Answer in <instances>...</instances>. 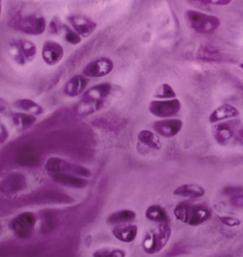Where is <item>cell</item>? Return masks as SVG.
I'll return each mask as SVG.
<instances>
[{
	"mask_svg": "<svg viewBox=\"0 0 243 257\" xmlns=\"http://www.w3.org/2000/svg\"><path fill=\"white\" fill-rule=\"evenodd\" d=\"M234 139H236L237 141L239 142V143L243 144V127L240 129V131L238 132V134H237Z\"/></svg>",
	"mask_w": 243,
	"mask_h": 257,
	"instance_id": "d590c367",
	"label": "cell"
},
{
	"mask_svg": "<svg viewBox=\"0 0 243 257\" xmlns=\"http://www.w3.org/2000/svg\"><path fill=\"white\" fill-rule=\"evenodd\" d=\"M155 97L161 99H174L176 98V93L169 84L164 83L159 86V88L155 92Z\"/></svg>",
	"mask_w": 243,
	"mask_h": 257,
	"instance_id": "4316f807",
	"label": "cell"
},
{
	"mask_svg": "<svg viewBox=\"0 0 243 257\" xmlns=\"http://www.w3.org/2000/svg\"><path fill=\"white\" fill-rule=\"evenodd\" d=\"M240 68H242V69H243V63H241V64H240Z\"/></svg>",
	"mask_w": 243,
	"mask_h": 257,
	"instance_id": "8d00e7d4",
	"label": "cell"
},
{
	"mask_svg": "<svg viewBox=\"0 0 243 257\" xmlns=\"http://www.w3.org/2000/svg\"><path fill=\"white\" fill-rule=\"evenodd\" d=\"M14 106L21 111L29 112L34 115H40L44 112V108L32 99H18L14 102Z\"/></svg>",
	"mask_w": 243,
	"mask_h": 257,
	"instance_id": "484cf974",
	"label": "cell"
},
{
	"mask_svg": "<svg viewBox=\"0 0 243 257\" xmlns=\"http://www.w3.org/2000/svg\"><path fill=\"white\" fill-rule=\"evenodd\" d=\"M61 29H64V26L60 22V20L57 17L53 18L49 25L50 33H53V34H58Z\"/></svg>",
	"mask_w": 243,
	"mask_h": 257,
	"instance_id": "d6a6232c",
	"label": "cell"
},
{
	"mask_svg": "<svg viewBox=\"0 0 243 257\" xmlns=\"http://www.w3.org/2000/svg\"><path fill=\"white\" fill-rule=\"evenodd\" d=\"M88 80L84 75H74L66 83L63 91L69 97H77L85 92Z\"/></svg>",
	"mask_w": 243,
	"mask_h": 257,
	"instance_id": "e0dca14e",
	"label": "cell"
},
{
	"mask_svg": "<svg viewBox=\"0 0 243 257\" xmlns=\"http://www.w3.org/2000/svg\"><path fill=\"white\" fill-rule=\"evenodd\" d=\"M138 141L142 145L148 147L154 150H161L162 148V142L157 134L151 132L149 130H142L137 136Z\"/></svg>",
	"mask_w": 243,
	"mask_h": 257,
	"instance_id": "603a6c76",
	"label": "cell"
},
{
	"mask_svg": "<svg viewBox=\"0 0 243 257\" xmlns=\"http://www.w3.org/2000/svg\"><path fill=\"white\" fill-rule=\"evenodd\" d=\"M27 187V179L21 173L7 175L1 182V190L6 194H13L23 190Z\"/></svg>",
	"mask_w": 243,
	"mask_h": 257,
	"instance_id": "9a60e30c",
	"label": "cell"
},
{
	"mask_svg": "<svg viewBox=\"0 0 243 257\" xmlns=\"http://www.w3.org/2000/svg\"><path fill=\"white\" fill-rule=\"evenodd\" d=\"M196 57L198 60L207 63L220 62L222 59L220 51L210 44H204L200 46Z\"/></svg>",
	"mask_w": 243,
	"mask_h": 257,
	"instance_id": "ffe728a7",
	"label": "cell"
},
{
	"mask_svg": "<svg viewBox=\"0 0 243 257\" xmlns=\"http://www.w3.org/2000/svg\"><path fill=\"white\" fill-rule=\"evenodd\" d=\"M14 60L20 65H25L27 61H32L37 54L35 44L27 40H16L11 43Z\"/></svg>",
	"mask_w": 243,
	"mask_h": 257,
	"instance_id": "30bf717a",
	"label": "cell"
},
{
	"mask_svg": "<svg viewBox=\"0 0 243 257\" xmlns=\"http://www.w3.org/2000/svg\"><path fill=\"white\" fill-rule=\"evenodd\" d=\"M64 29L66 31L65 40H66V42L74 46L81 42V36L75 30H73L67 26H64Z\"/></svg>",
	"mask_w": 243,
	"mask_h": 257,
	"instance_id": "f1b7e54d",
	"label": "cell"
},
{
	"mask_svg": "<svg viewBox=\"0 0 243 257\" xmlns=\"http://www.w3.org/2000/svg\"><path fill=\"white\" fill-rule=\"evenodd\" d=\"M241 128L240 119H230L226 121L218 122L212 128V134L218 144L227 145L233 139L235 138Z\"/></svg>",
	"mask_w": 243,
	"mask_h": 257,
	"instance_id": "ba28073f",
	"label": "cell"
},
{
	"mask_svg": "<svg viewBox=\"0 0 243 257\" xmlns=\"http://www.w3.org/2000/svg\"><path fill=\"white\" fill-rule=\"evenodd\" d=\"M9 26L14 30L20 33L39 36L46 31V21L44 17L36 15H18L11 20Z\"/></svg>",
	"mask_w": 243,
	"mask_h": 257,
	"instance_id": "5b68a950",
	"label": "cell"
},
{
	"mask_svg": "<svg viewBox=\"0 0 243 257\" xmlns=\"http://www.w3.org/2000/svg\"><path fill=\"white\" fill-rule=\"evenodd\" d=\"M65 55V50L60 44L54 40H46L42 46L41 56L44 62L48 66H56Z\"/></svg>",
	"mask_w": 243,
	"mask_h": 257,
	"instance_id": "7c38bea8",
	"label": "cell"
},
{
	"mask_svg": "<svg viewBox=\"0 0 243 257\" xmlns=\"http://www.w3.org/2000/svg\"><path fill=\"white\" fill-rule=\"evenodd\" d=\"M145 215L149 221H154L156 223L169 221V217L166 209L160 205H151L150 207H148Z\"/></svg>",
	"mask_w": 243,
	"mask_h": 257,
	"instance_id": "d4e9b609",
	"label": "cell"
},
{
	"mask_svg": "<svg viewBox=\"0 0 243 257\" xmlns=\"http://www.w3.org/2000/svg\"><path fill=\"white\" fill-rule=\"evenodd\" d=\"M198 3L203 5H210V6H220V7H226L232 3L233 0H194Z\"/></svg>",
	"mask_w": 243,
	"mask_h": 257,
	"instance_id": "1f68e13d",
	"label": "cell"
},
{
	"mask_svg": "<svg viewBox=\"0 0 243 257\" xmlns=\"http://www.w3.org/2000/svg\"><path fill=\"white\" fill-rule=\"evenodd\" d=\"M205 188L197 184L181 185L175 188L174 195L181 197L190 198V199H198L203 197L205 195Z\"/></svg>",
	"mask_w": 243,
	"mask_h": 257,
	"instance_id": "44dd1931",
	"label": "cell"
},
{
	"mask_svg": "<svg viewBox=\"0 0 243 257\" xmlns=\"http://www.w3.org/2000/svg\"><path fill=\"white\" fill-rule=\"evenodd\" d=\"M93 256H110V257H124L126 256L125 251L119 248H112V247H104L96 250Z\"/></svg>",
	"mask_w": 243,
	"mask_h": 257,
	"instance_id": "83f0119b",
	"label": "cell"
},
{
	"mask_svg": "<svg viewBox=\"0 0 243 257\" xmlns=\"http://www.w3.org/2000/svg\"><path fill=\"white\" fill-rule=\"evenodd\" d=\"M45 169L48 174L63 173L69 175H78L80 177H90L92 173L84 166L72 163L59 157H51L46 161Z\"/></svg>",
	"mask_w": 243,
	"mask_h": 257,
	"instance_id": "8992f818",
	"label": "cell"
},
{
	"mask_svg": "<svg viewBox=\"0 0 243 257\" xmlns=\"http://www.w3.org/2000/svg\"><path fill=\"white\" fill-rule=\"evenodd\" d=\"M112 234L122 242L135 241L138 234V227L135 224H119L112 229Z\"/></svg>",
	"mask_w": 243,
	"mask_h": 257,
	"instance_id": "d6986e66",
	"label": "cell"
},
{
	"mask_svg": "<svg viewBox=\"0 0 243 257\" xmlns=\"http://www.w3.org/2000/svg\"><path fill=\"white\" fill-rule=\"evenodd\" d=\"M185 18L188 26L196 33H214L220 26V20L218 17L200 11L187 10L185 13Z\"/></svg>",
	"mask_w": 243,
	"mask_h": 257,
	"instance_id": "277c9868",
	"label": "cell"
},
{
	"mask_svg": "<svg viewBox=\"0 0 243 257\" xmlns=\"http://www.w3.org/2000/svg\"><path fill=\"white\" fill-rule=\"evenodd\" d=\"M224 195L227 196H232V195H238V194H242L243 187L241 186H227L225 187L222 190Z\"/></svg>",
	"mask_w": 243,
	"mask_h": 257,
	"instance_id": "4dcf8cb0",
	"label": "cell"
},
{
	"mask_svg": "<svg viewBox=\"0 0 243 257\" xmlns=\"http://www.w3.org/2000/svg\"><path fill=\"white\" fill-rule=\"evenodd\" d=\"M136 219V213L130 209H122L110 214L106 219L109 225L127 224L133 222Z\"/></svg>",
	"mask_w": 243,
	"mask_h": 257,
	"instance_id": "7402d4cb",
	"label": "cell"
},
{
	"mask_svg": "<svg viewBox=\"0 0 243 257\" xmlns=\"http://www.w3.org/2000/svg\"><path fill=\"white\" fill-rule=\"evenodd\" d=\"M0 129H1V143H4V142L7 141V139L8 138L9 133L7 131V127L5 126L4 124H1Z\"/></svg>",
	"mask_w": 243,
	"mask_h": 257,
	"instance_id": "e575fe53",
	"label": "cell"
},
{
	"mask_svg": "<svg viewBox=\"0 0 243 257\" xmlns=\"http://www.w3.org/2000/svg\"><path fill=\"white\" fill-rule=\"evenodd\" d=\"M73 30L84 38L90 37L97 29V24L85 15H71L67 18Z\"/></svg>",
	"mask_w": 243,
	"mask_h": 257,
	"instance_id": "4fadbf2b",
	"label": "cell"
},
{
	"mask_svg": "<svg viewBox=\"0 0 243 257\" xmlns=\"http://www.w3.org/2000/svg\"><path fill=\"white\" fill-rule=\"evenodd\" d=\"M181 108V103L179 99H160L153 100L149 103L148 109L153 115L158 118L167 119L176 115Z\"/></svg>",
	"mask_w": 243,
	"mask_h": 257,
	"instance_id": "9c48e42d",
	"label": "cell"
},
{
	"mask_svg": "<svg viewBox=\"0 0 243 257\" xmlns=\"http://www.w3.org/2000/svg\"><path fill=\"white\" fill-rule=\"evenodd\" d=\"M218 219H219V221H220L222 224L225 225V226H227V227H239V226L241 225V221L235 217L226 216V215H219Z\"/></svg>",
	"mask_w": 243,
	"mask_h": 257,
	"instance_id": "f546056e",
	"label": "cell"
},
{
	"mask_svg": "<svg viewBox=\"0 0 243 257\" xmlns=\"http://www.w3.org/2000/svg\"><path fill=\"white\" fill-rule=\"evenodd\" d=\"M183 127V122L179 119H167L158 120L154 124V130L159 136L171 138L177 136Z\"/></svg>",
	"mask_w": 243,
	"mask_h": 257,
	"instance_id": "5bb4252c",
	"label": "cell"
},
{
	"mask_svg": "<svg viewBox=\"0 0 243 257\" xmlns=\"http://www.w3.org/2000/svg\"><path fill=\"white\" fill-rule=\"evenodd\" d=\"M36 221L35 214L32 212H24L18 214L10 221L9 227L17 237L27 240L33 235Z\"/></svg>",
	"mask_w": 243,
	"mask_h": 257,
	"instance_id": "52a82bcc",
	"label": "cell"
},
{
	"mask_svg": "<svg viewBox=\"0 0 243 257\" xmlns=\"http://www.w3.org/2000/svg\"><path fill=\"white\" fill-rule=\"evenodd\" d=\"M50 177L57 184L73 188H84L88 185V182L80 176L63 173L49 174Z\"/></svg>",
	"mask_w": 243,
	"mask_h": 257,
	"instance_id": "2e32d148",
	"label": "cell"
},
{
	"mask_svg": "<svg viewBox=\"0 0 243 257\" xmlns=\"http://www.w3.org/2000/svg\"><path fill=\"white\" fill-rule=\"evenodd\" d=\"M239 115H240V111L235 106H232L230 104H224L218 106L211 112L208 120L210 123H217L224 119L226 120V119L236 118L237 116Z\"/></svg>",
	"mask_w": 243,
	"mask_h": 257,
	"instance_id": "ac0fdd59",
	"label": "cell"
},
{
	"mask_svg": "<svg viewBox=\"0 0 243 257\" xmlns=\"http://www.w3.org/2000/svg\"><path fill=\"white\" fill-rule=\"evenodd\" d=\"M12 119L19 131H25L34 125L36 116L27 112H15L12 115Z\"/></svg>",
	"mask_w": 243,
	"mask_h": 257,
	"instance_id": "cb8c5ba5",
	"label": "cell"
},
{
	"mask_svg": "<svg viewBox=\"0 0 243 257\" xmlns=\"http://www.w3.org/2000/svg\"><path fill=\"white\" fill-rule=\"evenodd\" d=\"M112 86L110 83H101L93 86L83 93L80 106L86 114H92L104 106L107 97L112 92Z\"/></svg>",
	"mask_w": 243,
	"mask_h": 257,
	"instance_id": "7a4b0ae2",
	"label": "cell"
},
{
	"mask_svg": "<svg viewBox=\"0 0 243 257\" xmlns=\"http://www.w3.org/2000/svg\"><path fill=\"white\" fill-rule=\"evenodd\" d=\"M174 214L178 221L195 227L208 221L212 212L206 205L194 204L191 201H185L176 205Z\"/></svg>",
	"mask_w": 243,
	"mask_h": 257,
	"instance_id": "6da1fadb",
	"label": "cell"
},
{
	"mask_svg": "<svg viewBox=\"0 0 243 257\" xmlns=\"http://www.w3.org/2000/svg\"><path fill=\"white\" fill-rule=\"evenodd\" d=\"M113 68L114 65L112 60L108 58L101 57L89 62L83 69V75L94 79L101 78L112 73Z\"/></svg>",
	"mask_w": 243,
	"mask_h": 257,
	"instance_id": "8fae6325",
	"label": "cell"
},
{
	"mask_svg": "<svg viewBox=\"0 0 243 257\" xmlns=\"http://www.w3.org/2000/svg\"><path fill=\"white\" fill-rule=\"evenodd\" d=\"M171 226L169 221L159 223L157 231H150L142 241V247L148 254H154L164 248L171 237Z\"/></svg>",
	"mask_w": 243,
	"mask_h": 257,
	"instance_id": "3957f363",
	"label": "cell"
},
{
	"mask_svg": "<svg viewBox=\"0 0 243 257\" xmlns=\"http://www.w3.org/2000/svg\"><path fill=\"white\" fill-rule=\"evenodd\" d=\"M229 203L233 208H243V193L230 196Z\"/></svg>",
	"mask_w": 243,
	"mask_h": 257,
	"instance_id": "836d02e7",
	"label": "cell"
}]
</instances>
